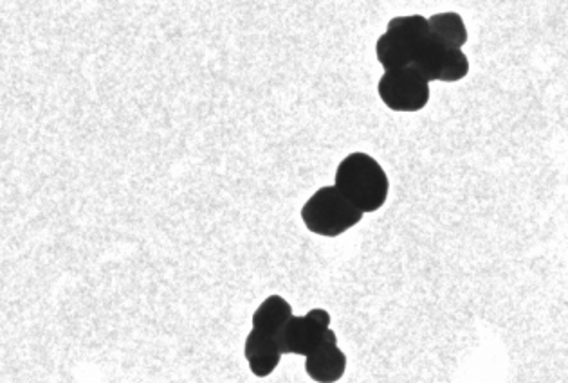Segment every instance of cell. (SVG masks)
<instances>
[{"label": "cell", "mask_w": 568, "mask_h": 383, "mask_svg": "<svg viewBox=\"0 0 568 383\" xmlns=\"http://www.w3.org/2000/svg\"><path fill=\"white\" fill-rule=\"evenodd\" d=\"M335 186L363 215L381 209L390 190L381 164L362 152L351 153L341 161L336 171Z\"/></svg>", "instance_id": "6da1fadb"}, {"label": "cell", "mask_w": 568, "mask_h": 383, "mask_svg": "<svg viewBox=\"0 0 568 383\" xmlns=\"http://www.w3.org/2000/svg\"><path fill=\"white\" fill-rule=\"evenodd\" d=\"M428 18L420 15L395 16L376 43V54L384 71L412 67L422 43L430 38Z\"/></svg>", "instance_id": "7a4b0ae2"}, {"label": "cell", "mask_w": 568, "mask_h": 383, "mask_svg": "<svg viewBox=\"0 0 568 383\" xmlns=\"http://www.w3.org/2000/svg\"><path fill=\"white\" fill-rule=\"evenodd\" d=\"M302 220L314 234L336 238L357 226L363 220V213L336 186H327L316 191L303 205Z\"/></svg>", "instance_id": "3957f363"}, {"label": "cell", "mask_w": 568, "mask_h": 383, "mask_svg": "<svg viewBox=\"0 0 568 383\" xmlns=\"http://www.w3.org/2000/svg\"><path fill=\"white\" fill-rule=\"evenodd\" d=\"M382 103L395 112H419L430 101V81L414 67L384 71L378 85Z\"/></svg>", "instance_id": "277c9868"}, {"label": "cell", "mask_w": 568, "mask_h": 383, "mask_svg": "<svg viewBox=\"0 0 568 383\" xmlns=\"http://www.w3.org/2000/svg\"><path fill=\"white\" fill-rule=\"evenodd\" d=\"M330 331L329 311L316 308L307 316L292 317L278 335V346L282 355H302L307 358L316 352Z\"/></svg>", "instance_id": "5b68a950"}, {"label": "cell", "mask_w": 568, "mask_h": 383, "mask_svg": "<svg viewBox=\"0 0 568 383\" xmlns=\"http://www.w3.org/2000/svg\"><path fill=\"white\" fill-rule=\"evenodd\" d=\"M345 353L338 347L335 331L330 330L324 344L305 360V371L308 376L318 383L340 382L345 374Z\"/></svg>", "instance_id": "8992f818"}, {"label": "cell", "mask_w": 568, "mask_h": 383, "mask_svg": "<svg viewBox=\"0 0 568 383\" xmlns=\"http://www.w3.org/2000/svg\"><path fill=\"white\" fill-rule=\"evenodd\" d=\"M244 355L245 360L250 363L251 373L258 379H266L278 368L280 358H282V349L278 346L277 336L253 330L245 339Z\"/></svg>", "instance_id": "52a82bcc"}, {"label": "cell", "mask_w": 568, "mask_h": 383, "mask_svg": "<svg viewBox=\"0 0 568 383\" xmlns=\"http://www.w3.org/2000/svg\"><path fill=\"white\" fill-rule=\"evenodd\" d=\"M292 308L280 295L267 297L253 316V330L264 331L267 335H280L287 322L292 319Z\"/></svg>", "instance_id": "ba28073f"}, {"label": "cell", "mask_w": 568, "mask_h": 383, "mask_svg": "<svg viewBox=\"0 0 568 383\" xmlns=\"http://www.w3.org/2000/svg\"><path fill=\"white\" fill-rule=\"evenodd\" d=\"M430 31L447 49H463L468 42V29L458 13H437L428 18Z\"/></svg>", "instance_id": "9c48e42d"}, {"label": "cell", "mask_w": 568, "mask_h": 383, "mask_svg": "<svg viewBox=\"0 0 568 383\" xmlns=\"http://www.w3.org/2000/svg\"><path fill=\"white\" fill-rule=\"evenodd\" d=\"M447 48H444L433 35L422 43L419 53L415 56V62L412 67L428 79V81H441V74L446 64Z\"/></svg>", "instance_id": "30bf717a"}, {"label": "cell", "mask_w": 568, "mask_h": 383, "mask_svg": "<svg viewBox=\"0 0 568 383\" xmlns=\"http://www.w3.org/2000/svg\"><path fill=\"white\" fill-rule=\"evenodd\" d=\"M469 73V60L463 53V49H447L446 64L441 74V81L453 84V81H460L466 78Z\"/></svg>", "instance_id": "8fae6325"}]
</instances>
